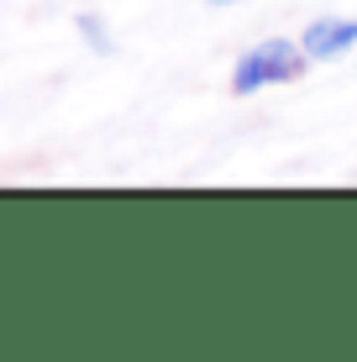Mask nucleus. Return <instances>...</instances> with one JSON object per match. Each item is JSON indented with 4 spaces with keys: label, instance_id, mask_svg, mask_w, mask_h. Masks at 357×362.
Returning a JSON list of instances; mask_svg holds the SVG:
<instances>
[{
    "label": "nucleus",
    "instance_id": "1",
    "mask_svg": "<svg viewBox=\"0 0 357 362\" xmlns=\"http://www.w3.org/2000/svg\"><path fill=\"white\" fill-rule=\"evenodd\" d=\"M305 47L300 42H284V37H268V42H257L242 53V64L237 74H231V90L237 95H257V90H268V84H289V79H300L305 74Z\"/></svg>",
    "mask_w": 357,
    "mask_h": 362
},
{
    "label": "nucleus",
    "instance_id": "2",
    "mask_svg": "<svg viewBox=\"0 0 357 362\" xmlns=\"http://www.w3.org/2000/svg\"><path fill=\"white\" fill-rule=\"evenodd\" d=\"M300 47H305V58H341L347 47H357V16L352 21H315V27H305Z\"/></svg>",
    "mask_w": 357,
    "mask_h": 362
},
{
    "label": "nucleus",
    "instance_id": "3",
    "mask_svg": "<svg viewBox=\"0 0 357 362\" xmlns=\"http://www.w3.org/2000/svg\"><path fill=\"white\" fill-rule=\"evenodd\" d=\"M79 32L90 37V47H100V53L110 47V42H105V32H100V21H95V16H79Z\"/></svg>",
    "mask_w": 357,
    "mask_h": 362
},
{
    "label": "nucleus",
    "instance_id": "4",
    "mask_svg": "<svg viewBox=\"0 0 357 362\" xmlns=\"http://www.w3.org/2000/svg\"><path fill=\"white\" fill-rule=\"evenodd\" d=\"M211 6H237V0H211Z\"/></svg>",
    "mask_w": 357,
    "mask_h": 362
}]
</instances>
